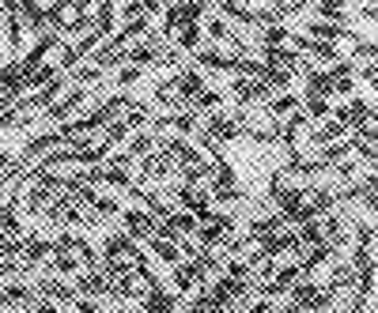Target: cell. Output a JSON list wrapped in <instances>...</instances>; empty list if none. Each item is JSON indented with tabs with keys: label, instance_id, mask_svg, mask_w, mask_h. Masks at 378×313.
Here are the masks:
<instances>
[{
	"label": "cell",
	"instance_id": "obj_1",
	"mask_svg": "<svg viewBox=\"0 0 378 313\" xmlns=\"http://www.w3.org/2000/svg\"><path fill=\"white\" fill-rule=\"evenodd\" d=\"M125 227H129V234H136V238H152L155 230H159V223L147 219L144 211H125Z\"/></svg>",
	"mask_w": 378,
	"mask_h": 313
},
{
	"label": "cell",
	"instance_id": "obj_2",
	"mask_svg": "<svg viewBox=\"0 0 378 313\" xmlns=\"http://www.w3.org/2000/svg\"><path fill=\"white\" fill-rule=\"evenodd\" d=\"M314 38H352V31H344V26H337V23H321V20H314L307 26Z\"/></svg>",
	"mask_w": 378,
	"mask_h": 313
},
{
	"label": "cell",
	"instance_id": "obj_3",
	"mask_svg": "<svg viewBox=\"0 0 378 313\" xmlns=\"http://www.w3.org/2000/svg\"><path fill=\"white\" fill-rule=\"evenodd\" d=\"M235 132H238V121H231V117H212V125H208L205 136H216V140H231Z\"/></svg>",
	"mask_w": 378,
	"mask_h": 313
},
{
	"label": "cell",
	"instance_id": "obj_4",
	"mask_svg": "<svg viewBox=\"0 0 378 313\" xmlns=\"http://www.w3.org/2000/svg\"><path fill=\"white\" fill-rule=\"evenodd\" d=\"M208 34H212L216 42H238L235 31H231V26H227L224 20H212V23H208ZM238 45H242V42H238Z\"/></svg>",
	"mask_w": 378,
	"mask_h": 313
},
{
	"label": "cell",
	"instance_id": "obj_5",
	"mask_svg": "<svg viewBox=\"0 0 378 313\" xmlns=\"http://www.w3.org/2000/svg\"><path fill=\"white\" fill-rule=\"evenodd\" d=\"M318 12H321V15H329V20H340V15H344V4H337V0H321Z\"/></svg>",
	"mask_w": 378,
	"mask_h": 313
},
{
	"label": "cell",
	"instance_id": "obj_6",
	"mask_svg": "<svg viewBox=\"0 0 378 313\" xmlns=\"http://www.w3.org/2000/svg\"><path fill=\"white\" fill-rule=\"evenodd\" d=\"M269 109H272L276 117H280V114H291V109H295V98H276V102H272Z\"/></svg>",
	"mask_w": 378,
	"mask_h": 313
},
{
	"label": "cell",
	"instance_id": "obj_7",
	"mask_svg": "<svg viewBox=\"0 0 378 313\" xmlns=\"http://www.w3.org/2000/svg\"><path fill=\"white\" fill-rule=\"evenodd\" d=\"M8 162H12V155H8V151H0V167H8Z\"/></svg>",
	"mask_w": 378,
	"mask_h": 313
}]
</instances>
